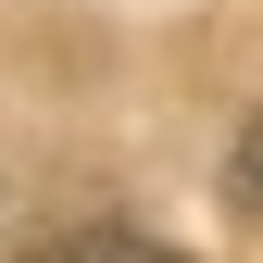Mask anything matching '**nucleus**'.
<instances>
[{
  "instance_id": "f03ea898",
  "label": "nucleus",
  "mask_w": 263,
  "mask_h": 263,
  "mask_svg": "<svg viewBox=\"0 0 263 263\" xmlns=\"http://www.w3.org/2000/svg\"><path fill=\"white\" fill-rule=\"evenodd\" d=\"M25 263H101V226H88V238H38Z\"/></svg>"
},
{
  "instance_id": "f257e3e1",
  "label": "nucleus",
  "mask_w": 263,
  "mask_h": 263,
  "mask_svg": "<svg viewBox=\"0 0 263 263\" xmlns=\"http://www.w3.org/2000/svg\"><path fill=\"white\" fill-rule=\"evenodd\" d=\"M226 201H238V213L263 226V113L238 125V151H226Z\"/></svg>"
},
{
  "instance_id": "7ed1b4c3",
  "label": "nucleus",
  "mask_w": 263,
  "mask_h": 263,
  "mask_svg": "<svg viewBox=\"0 0 263 263\" xmlns=\"http://www.w3.org/2000/svg\"><path fill=\"white\" fill-rule=\"evenodd\" d=\"M101 263H188V251H151V238H113L101 226Z\"/></svg>"
}]
</instances>
